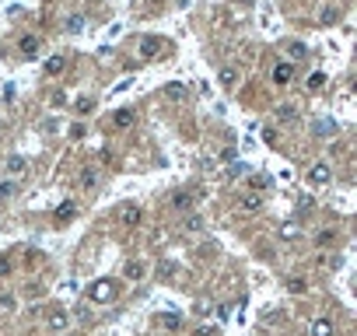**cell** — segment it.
I'll return each mask as SVG.
<instances>
[{
    "instance_id": "34",
    "label": "cell",
    "mask_w": 357,
    "mask_h": 336,
    "mask_svg": "<svg viewBox=\"0 0 357 336\" xmlns=\"http://www.w3.org/2000/svg\"><path fill=\"white\" fill-rule=\"evenodd\" d=\"M84 133H88V130H84L81 123H74V126H70V137H74V140H77V137H84Z\"/></svg>"
},
{
    "instance_id": "32",
    "label": "cell",
    "mask_w": 357,
    "mask_h": 336,
    "mask_svg": "<svg viewBox=\"0 0 357 336\" xmlns=\"http://www.w3.org/2000/svg\"><path fill=\"white\" fill-rule=\"evenodd\" d=\"M11 270H14V266H11V259H7V256H0V277H7Z\"/></svg>"
},
{
    "instance_id": "19",
    "label": "cell",
    "mask_w": 357,
    "mask_h": 336,
    "mask_svg": "<svg viewBox=\"0 0 357 336\" xmlns=\"http://www.w3.org/2000/svg\"><path fill=\"white\" fill-rule=\"evenodd\" d=\"M301 235V228H298L294 221H287V224H280V238H287V242H294Z\"/></svg>"
},
{
    "instance_id": "22",
    "label": "cell",
    "mask_w": 357,
    "mask_h": 336,
    "mask_svg": "<svg viewBox=\"0 0 357 336\" xmlns=\"http://www.w3.org/2000/svg\"><path fill=\"white\" fill-rule=\"evenodd\" d=\"M11 175H25V158H7V165H4Z\"/></svg>"
},
{
    "instance_id": "7",
    "label": "cell",
    "mask_w": 357,
    "mask_h": 336,
    "mask_svg": "<svg viewBox=\"0 0 357 336\" xmlns=\"http://www.w3.org/2000/svg\"><path fill=\"white\" fill-rule=\"evenodd\" d=\"M168 203H172V210H189V207L196 203V196H193L189 189H175V193L168 196Z\"/></svg>"
},
{
    "instance_id": "12",
    "label": "cell",
    "mask_w": 357,
    "mask_h": 336,
    "mask_svg": "<svg viewBox=\"0 0 357 336\" xmlns=\"http://www.w3.org/2000/svg\"><path fill=\"white\" fill-rule=\"evenodd\" d=\"M217 84H221V88H235V84H238V67H221Z\"/></svg>"
},
{
    "instance_id": "6",
    "label": "cell",
    "mask_w": 357,
    "mask_h": 336,
    "mask_svg": "<svg viewBox=\"0 0 357 336\" xmlns=\"http://www.w3.org/2000/svg\"><path fill=\"white\" fill-rule=\"evenodd\" d=\"M161 53V39H154V35H144V39L137 42V56L144 60H154Z\"/></svg>"
},
{
    "instance_id": "21",
    "label": "cell",
    "mask_w": 357,
    "mask_h": 336,
    "mask_svg": "<svg viewBox=\"0 0 357 336\" xmlns=\"http://www.w3.org/2000/svg\"><path fill=\"white\" fill-rule=\"evenodd\" d=\"M14 193H18V182H14V179H7V182H0V203H4V200H11V196H14Z\"/></svg>"
},
{
    "instance_id": "9",
    "label": "cell",
    "mask_w": 357,
    "mask_h": 336,
    "mask_svg": "<svg viewBox=\"0 0 357 336\" xmlns=\"http://www.w3.org/2000/svg\"><path fill=\"white\" fill-rule=\"evenodd\" d=\"M137 221H140L137 203H123V207H119V224H137Z\"/></svg>"
},
{
    "instance_id": "2",
    "label": "cell",
    "mask_w": 357,
    "mask_h": 336,
    "mask_svg": "<svg viewBox=\"0 0 357 336\" xmlns=\"http://www.w3.org/2000/svg\"><path fill=\"white\" fill-rule=\"evenodd\" d=\"M329 179H333V168H329L326 161H315V165L308 168V182H312V186H329Z\"/></svg>"
},
{
    "instance_id": "8",
    "label": "cell",
    "mask_w": 357,
    "mask_h": 336,
    "mask_svg": "<svg viewBox=\"0 0 357 336\" xmlns=\"http://www.w3.org/2000/svg\"><path fill=\"white\" fill-rule=\"evenodd\" d=\"M165 98H168V102H186V98H189V84H182V81L165 84Z\"/></svg>"
},
{
    "instance_id": "17",
    "label": "cell",
    "mask_w": 357,
    "mask_h": 336,
    "mask_svg": "<svg viewBox=\"0 0 357 336\" xmlns=\"http://www.w3.org/2000/svg\"><path fill=\"white\" fill-rule=\"evenodd\" d=\"M161 326H165L168 333H175V329H182V315H175V312H168V315H161Z\"/></svg>"
},
{
    "instance_id": "30",
    "label": "cell",
    "mask_w": 357,
    "mask_h": 336,
    "mask_svg": "<svg viewBox=\"0 0 357 336\" xmlns=\"http://www.w3.org/2000/svg\"><path fill=\"white\" fill-rule=\"evenodd\" d=\"M315 242H319V245H333V242H336V235H333V231H319Z\"/></svg>"
},
{
    "instance_id": "16",
    "label": "cell",
    "mask_w": 357,
    "mask_h": 336,
    "mask_svg": "<svg viewBox=\"0 0 357 336\" xmlns=\"http://www.w3.org/2000/svg\"><path fill=\"white\" fill-rule=\"evenodd\" d=\"M312 336H333V322L329 319H315L312 322Z\"/></svg>"
},
{
    "instance_id": "10",
    "label": "cell",
    "mask_w": 357,
    "mask_h": 336,
    "mask_svg": "<svg viewBox=\"0 0 357 336\" xmlns=\"http://www.w3.org/2000/svg\"><path fill=\"white\" fill-rule=\"evenodd\" d=\"M112 126H116V130H130V126H133V109H116Z\"/></svg>"
},
{
    "instance_id": "1",
    "label": "cell",
    "mask_w": 357,
    "mask_h": 336,
    "mask_svg": "<svg viewBox=\"0 0 357 336\" xmlns=\"http://www.w3.org/2000/svg\"><path fill=\"white\" fill-rule=\"evenodd\" d=\"M98 182H102V172L95 168V165L81 168V175H77V189H81V193H91V189H98Z\"/></svg>"
},
{
    "instance_id": "18",
    "label": "cell",
    "mask_w": 357,
    "mask_h": 336,
    "mask_svg": "<svg viewBox=\"0 0 357 336\" xmlns=\"http://www.w3.org/2000/svg\"><path fill=\"white\" fill-rule=\"evenodd\" d=\"M284 53H287L291 60H305V42H287Z\"/></svg>"
},
{
    "instance_id": "11",
    "label": "cell",
    "mask_w": 357,
    "mask_h": 336,
    "mask_svg": "<svg viewBox=\"0 0 357 336\" xmlns=\"http://www.w3.org/2000/svg\"><path fill=\"white\" fill-rule=\"evenodd\" d=\"M270 186H273V179L263 175V172H252V175H249V189H252V193H263V189H270Z\"/></svg>"
},
{
    "instance_id": "28",
    "label": "cell",
    "mask_w": 357,
    "mask_h": 336,
    "mask_svg": "<svg viewBox=\"0 0 357 336\" xmlns=\"http://www.w3.org/2000/svg\"><path fill=\"white\" fill-rule=\"evenodd\" d=\"M74 109H77V112H91V109H95V98H88V95H84V98H77Z\"/></svg>"
},
{
    "instance_id": "15",
    "label": "cell",
    "mask_w": 357,
    "mask_h": 336,
    "mask_svg": "<svg viewBox=\"0 0 357 336\" xmlns=\"http://www.w3.org/2000/svg\"><path fill=\"white\" fill-rule=\"evenodd\" d=\"M39 53V39L35 35H21V56H35Z\"/></svg>"
},
{
    "instance_id": "29",
    "label": "cell",
    "mask_w": 357,
    "mask_h": 336,
    "mask_svg": "<svg viewBox=\"0 0 357 336\" xmlns=\"http://www.w3.org/2000/svg\"><path fill=\"white\" fill-rule=\"evenodd\" d=\"M322 84H326V74H312V77H308V91H319Z\"/></svg>"
},
{
    "instance_id": "36",
    "label": "cell",
    "mask_w": 357,
    "mask_h": 336,
    "mask_svg": "<svg viewBox=\"0 0 357 336\" xmlns=\"http://www.w3.org/2000/svg\"><path fill=\"white\" fill-rule=\"evenodd\" d=\"M11 305H14V298H11V294H0V308H11Z\"/></svg>"
},
{
    "instance_id": "35",
    "label": "cell",
    "mask_w": 357,
    "mask_h": 336,
    "mask_svg": "<svg viewBox=\"0 0 357 336\" xmlns=\"http://www.w3.org/2000/svg\"><path fill=\"white\" fill-rule=\"evenodd\" d=\"M242 172H245V165H231V168H228V175H231V179H238Z\"/></svg>"
},
{
    "instance_id": "23",
    "label": "cell",
    "mask_w": 357,
    "mask_h": 336,
    "mask_svg": "<svg viewBox=\"0 0 357 336\" xmlns=\"http://www.w3.org/2000/svg\"><path fill=\"white\" fill-rule=\"evenodd\" d=\"M63 28H67V32H81V28H84V18H81V14H70V18L63 21Z\"/></svg>"
},
{
    "instance_id": "24",
    "label": "cell",
    "mask_w": 357,
    "mask_h": 336,
    "mask_svg": "<svg viewBox=\"0 0 357 336\" xmlns=\"http://www.w3.org/2000/svg\"><path fill=\"white\" fill-rule=\"evenodd\" d=\"M287 291H291V294H305V291H308V284H305V280H298V277H291V280H287Z\"/></svg>"
},
{
    "instance_id": "25",
    "label": "cell",
    "mask_w": 357,
    "mask_h": 336,
    "mask_svg": "<svg viewBox=\"0 0 357 336\" xmlns=\"http://www.w3.org/2000/svg\"><path fill=\"white\" fill-rule=\"evenodd\" d=\"M126 277L140 280V277H144V263H126Z\"/></svg>"
},
{
    "instance_id": "14",
    "label": "cell",
    "mask_w": 357,
    "mask_h": 336,
    "mask_svg": "<svg viewBox=\"0 0 357 336\" xmlns=\"http://www.w3.org/2000/svg\"><path fill=\"white\" fill-rule=\"evenodd\" d=\"M74 214H77V200H67V203H60V207H56V221H60V224H63V221H70Z\"/></svg>"
},
{
    "instance_id": "27",
    "label": "cell",
    "mask_w": 357,
    "mask_h": 336,
    "mask_svg": "<svg viewBox=\"0 0 357 336\" xmlns=\"http://www.w3.org/2000/svg\"><path fill=\"white\" fill-rule=\"evenodd\" d=\"M158 273H161V277H175V273H179V266H175V263H168V259H165V263L158 266Z\"/></svg>"
},
{
    "instance_id": "31",
    "label": "cell",
    "mask_w": 357,
    "mask_h": 336,
    "mask_svg": "<svg viewBox=\"0 0 357 336\" xmlns=\"http://www.w3.org/2000/svg\"><path fill=\"white\" fill-rule=\"evenodd\" d=\"M186 228H189V231H200V228H203V221L193 214V218H186Z\"/></svg>"
},
{
    "instance_id": "5",
    "label": "cell",
    "mask_w": 357,
    "mask_h": 336,
    "mask_svg": "<svg viewBox=\"0 0 357 336\" xmlns=\"http://www.w3.org/2000/svg\"><path fill=\"white\" fill-rule=\"evenodd\" d=\"M46 326H49V333H63V329L70 326V312H67V308H53L49 319H46Z\"/></svg>"
},
{
    "instance_id": "4",
    "label": "cell",
    "mask_w": 357,
    "mask_h": 336,
    "mask_svg": "<svg viewBox=\"0 0 357 336\" xmlns=\"http://www.w3.org/2000/svg\"><path fill=\"white\" fill-rule=\"evenodd\" d=\"M270 77H273V84H277V88H284V84H291V77H294V67H291L287 60H280V63H273Z\"/></svg>"
},
{
    "instance_id": "13",
    "label": "cell",
    "mask_w": 357,
    "mask_h": 336,
    "mask_svg": "<svg viewBox=\"0 0 357 336\" xmlns=\"http://www.w3.org/2000/svg\"><path fill=\"white\" fill-rule=\"evenodd\" d=\"M67 70V56H53V60H46V77H60Z\"/></svg>"
},
{
    "instance_id": "20",
    "label": "cell",
    "mask_w": 357,
    "mask_h": 336,
    "mask_svg": "<svg viewBox=\"0 0 357 336\" xmlns=\"http://www.w3.org/2000/svg\"><path fill=\"white\" fill-rule=\"evenodd\" d=\"M259 203H263L259 193H245V196H242V210H249V214H252V210H259Z\"/></svg>"
},
{
    "instance_id": "3",
    "label": "cell",
    "mask_w": 357,
    "mask_h": 336,
    "mask_svg": "<svg viewBox=\"0 0 357 336\" xmlns=\"http://www.w3.org/2000/svg\"><path fill=\"white\" fill-rule=\"evenodd\" d=\"M116 284H112V280H95V284H91V301H112V298H116Z\"/></svg>"
},
{
    "instance_id": "33",
    "label": "cell",
    "mask_w": 357,
    "mask_h": 336,
    "mask_svg": "<svg viewBox=\"0 0 357 336\" xmlns=\"http://www.w3.org/2000/svg\"><path fill=\"white\" fill-rule=\"evenodd\" d=\"M277 112H280V119H294V109H291V105H280Z\"/></svg>"
},
{
    "instance_id": "26",
    "label": "cell",
    "mask_w": 357,
    "mask_h": 336,
    "mask_svg": "<svg viewBox=\"0 0 357 336\" xmlns=\"http://www.w3.org/2000/svg\"><path fill=\"white\" fill-rule=\"evenodd\" d=\"M336 21H340L336 7H326V11H322V25H336Z\"/></svg>"
}]
</instances>
